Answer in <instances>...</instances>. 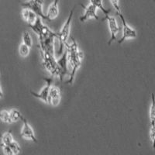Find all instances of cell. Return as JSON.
Wrapping results in <instances>:
<instances>
[{"label":"cell","instance_id":"cell-24","mask_svg":"<svg viewBox=\"0 0 155 155\" xmlns=\"http://www.w3.org/2000/svg\"><path fill=\"white\" fill-rule=\"evenodd\" d=\"M1 147H2V151H3L5 155H15V153L13 152V150H12V149L10 147L9 145L1 144Z\"/></svg>","mask_w":155,"mask_h":155},{"label":"cell","instance_id":"cell-27","mask_svg":"<svg viewBox=\"0 0 155 155\" xmlns=\"http://www.w3.org/2000/svg\"><path fill=\"white\" fill-rule=\"evenodd\" d=\"M0 89H1V97H2V95H3V92H2V87L0 88Z\"/></svg>","mask_w":155,"mask_h":155},{"label":"cell","instance_id":"cell-17","mask_svg":"<svg viewBox=\"0 0 155 155\" xmlns=\"http://www.w3.org/2000/svg\"><path fill=\"white\" fill-rule=\"evenodd\" d=\"M12 141H14V140H13V136H12V130H9L8 131L4 133L3 135L2 136L1 144L9 145L12 143Z\"/></svg>","mask_w":155,"mask_h":155},{"label":"cell","instance_id":"cell-21","mask_svg":"<svg viewBox=\"0 0 155 155\" xmlns=\"http://www.w3.org/2000/svg\"><path fill=\"white\" fill-rule=\"evenodd\" d=\"M19 54L23 57H27L30 53V47L26 45L25 44L22 43L19 46Z\"/></svg>","mask_w":155,"mask_h":155},{"label":"cell","instance_id":"cell-2","mask_svg":"<svg viewBox=\"0 0 155 155\" xmlns=\"http://www.w3.org/2000/svg\"><path fill=\"white\" fill-rule=\"evenodd\" d=\"M41 56H42V64L44 68L46 69L48 72L51 73L52 76L59 78L61 80H63L64 77L62 74V71L58 61H57L55 55L41 51Z\"/></svg>","mask_w":155,"mask_h":155},{"label":"cell","instance_id":"cell-13","mask_svg":"<svg viewBox=\"0 0 155 155\" xmlns=\"http://www.w3.org/2000/svg\"><path fill=\"white\" fill-rule=\"evenodd\" d=\"M58 4H59V1H58V0H54L50 4L46 14V19L51 21L58 16V13H59Z\"/></svg>","mask_w":155,"mask_h":155},{"label":"cell","instance_id":"cell-23","mask_svg":"<svg viewBox=\"0 0 155 155\" xmlns=\"http://www.w3.org/2000/svg\"><path fill=\"white\" fill-rule=\"evenodd\" d=\"M9 145L10 146V147L12 148V150H13V152L15 153V155L18 154L19 152L21 151V147H20L19 144L17 143V142H16V141H15V140L12 141V143Z\"/></svg>","mask_w":155,"mask_h":155},{"label":"cell","instance_id":"cell-11","mask_svg":"<svg viewBox=\"0 0 155 155\" xmlns=\"http://www.w3.org/2000/svg\"><path fill=\"white\" fill-rule=\"evenodd\" d=\"M61 94L60 88L57 85H52L50 89L48 103L53 106H58L61 101Z\"/></svg>","mask_w":155,"mask_h":155},{"label":"cell","instance_id":"cell-5","mask_svg":"<svg viewBox=\"0 0 155 155\" xmlns=\"http://www.w3.org/2000/svg\"><path fill=\"white\" fill-rule=\"evenodd\" d=\"M20 4L24 7L32 9L41 19H46V14H44L42 10L44 1H33L32 0V1H27V2H20Z\"/></svg>","mask_w":155,"mask_h":155},{"label":"cell","instance_id":"cell-26","mask_svg":"<svg viewBox=\"0 0 155 155\" xmlns=\"http://www.w3.org/2000/svg\"><path fill=\"white\" fill-rule=\"evenodd\" d=\"M110 3L114 6L115 9L117 10V13H122V9L121 6L120 5V2L119 1H110Z\"/></svg>","mask_w":155,"mask_h":155},{"label":"cell","instance_id":"cell-20","mask_svg":"<svg viewBox=\"0 0 155 155\" xmlns=\"http://www.w3.org/2000/svg\"><path fill=\"white\" fill-rule=\"evenodd\" d=\"M22 39H23V43L25 44L26 45L30 47L32 46V43H33V41H32V37L28 31H24L23 33V37H22Z\"/></svg>","mask_w":155,"mask_h":155},{"label":"cell","instance_id":"cell-9","mask_svg":"<svg viewBox=\"0 0 155 155\" xmlns=\"http://www.w3.org/2000/svg\"><path fill=\"white\" fill-rule=\"evenodd\" d=\"M57 39L56 37H50L48 38L40 39V44L39 48L41 51H45L48 53L54 54V40Z\"/></svg>","mask_w":155,"mask_h":155},{"label":"cell","instance_id":"cell-22","mask_svg":"<svg viewBox=\"0 0 155 155\" xmlns=\"http://www.w3.org/2000/svg\"><path fill=\"white\" fill-rule=\"evenodd\" d=\"M92 3H94L95 5H96L97 7L100 8V9L103 11V12H104L105 14L106 15L109 14V12H110V10H109V9H105V7L103 6L102 1H101V0H97V1H93V0H92Z\"/></svg>","mask_w":155,"mask_h":155},{"label":"cell","instance_id":"cell-10","mask_svg":"<svg viewBox=\"0 0 155 155\" xmlns=\"http://www.w3.org/2000/svg\"><path fill=\"white\" fill-rule=\"evenodd\" d=\"M23 125L21 129V132H20V135H21L22 137L24 138V139L30 140H33L34 142H37L35 133H34L31 126L28 123V121L25 118H23Z\"/></svg>","mask_w":155,"mask_h":155},{"label":"cell","instance_id":"cell-3","mask_svg":"<svg viewBox=\"0 0 155 155\" xmlns=\"http://www.w3.org/2000/svg\"><path fill=\"white\" fill-rule=\"evenodd\" d=\"M75 7L76 5H74V7L71 9L68 15V17L66 19V21L62 25L60 30L58 31V38L57 39H58V41H59V50H58V56L59 57L62 55V54L64 52V47L65 46V44L68 42V40L69 34H70L71 30V23L72 16L73 14H74Z\"/></svg>","mask_w":155,"mask_h":155},{"label":"cell","instance_id":"cell-18","mask_svg":"<svg viewBox=\"0 0 155 155\" xmlns=\"http://www.w3.org/2000/svg\"><path fill=\"white\" fill-rule=\"evenodd\" d=\"M9 112H10V117L12 122H17L19 120H23V118H24L22 113L19 112V109H12Z\"/></svg>","mask_w":155,"mask_h":155},{"label":"cell","instance_id":"cell-12","mask_svg":"<svg viewBox=\"0 0 155 155\" xmlns=\"http://www.w3.org/2000/svg\"><path fill=\"white\" fill-rule=\"evenodd\" d=\"M21 13L23 19L28 23L29 26L34 24L37 19V18H38L37 13L34 12L32 9H29V8H23L21 11Z\"/></svg>","mask_w":155,"mask_h":155},{"label":"cell","instance_id":"cell-14","mask_svg":"<svg viewBox=\"0 0 155 155\" xmlns=\"http://www.w3.org/2000/svg\"><path fill=\"white\" fill-rule=\"evenodd\" d=\"M68 51L65 50L64 52L61 55L60 57L57 58V61H58V64L60 66L61 70L62 71V74L63 77L68 73Z\"/></svg>","mask_w":155,"mask_h":155},{"label":"cell","instance_id":"cell-1","mask_svg":"<svg viewBox=\"0 0 155 155\" xmlns=\"http://www.w3.org/2000/svg\"><path fill=\"white\" fill-rule=\"evenodd\" d=\"M66 50L68 51V64L70 65L71 71L69 73V78L68 83L71 84L74 81V75L78 68L81 67L83 58V52L78 48L75 39L71 37V41L65 44Z\"/></svg>","mask_w":155,"mask_h":155},{"label":"cell","instance_id":"cell-25","mask_svg":"<svg viewBox=\"0 0 155 155\" xmlns=\"http://www.w3.org/2000/svg\"><path fill=\"white\" fill-rule=\"evenodd\" d=\"M150 137L152 142V146H153V149H155V125L150 126Z\"/></svg>","mask_w":155,"mask_h":155},{"label":"cell","instance_id":"cell-15","mask_svg":"<svg viewBox=\"0 0 155 155\" xmlns=\"http://www.w3.org/2000/svg\"><path fill=\"white\" fill-rule=\"evenodd\" d=\"M44 25V23H43L41 18L40 17V16H38V18H37V19L36 20L35 23H34L33 25H30V27L32 29V30H34V33H35L36 34H37V35L39 36L40 35V34H41V30H42Z\"/></svg>","mask_w":155,"mask_h":155},{"label":"cell","instance_id":"cell-4","mask_svg":"<svg viewBox=\"0 0 155 155\" xmlns=\"http://www.w3.org/2000/svg\"><path fill=\"white\" fill-rule=\"evenodd\" d=\"M120 16V19L122 20V24H123V36L118 41V44H121L122 42H124L126 39L127 38H134L137 37V33L135 29L133 28L131 26L128 24L126 21L125 18H124L123 13H118Z\"/></svg>","mask_w":155,"mask_h":155},{"label":"cell","instance_id":"cell-8","mask_svg":"<svg viewBox=\"0 0 155 155\" xmlns=\"http://www.w3.org/2000/svg\"><path fill=\"white\" fill-rule=\"evenodd\" d=\"M80 5L84 8L85 12L81 16H80V21L84 22L88 19L89 17H93L95 19H99V16L97 15V6L94 3H92V1H90L87 5H83L82 3H80Z\"/></svg>","mask_w":155,"mask_h":155},{"label":"cell","instance_id":"cell-6","mask_svg":"<svg viewBox=\"0 0 155 155\" xmlns=\"http://www.w3.org/2000/svg\"><path fill=\"white\" fill-rule=\"evenodd\" d=\"M44 80L46 81V85H44L41 90L39 92H35L34 91H30V93L34 95L36 98L41 99L44 102H48V98H49L50 94V89H51V86H52V78H44Z\"/></svg>","mask_w":155,"mask_h":155},{"label":"cell","instance_id":"cell-7","mask_svg":"<svg viewBox=\"0 0 155 155\" xmlns=\"http://www.w3.org/2000/svg\"><path fill=\"white\" fill-rule=\"evenodd\" d=\"M105 19L107 20L108 25H109V32H110V39H109V42H108V44L110 45L111 43L116 40V34H118L119 30H120V27H119L118 23H117L116 18H115L114 16H109V15L108 14L106 15Z\"/></svg>","mask_w":155,"mask_h":155},{"label":"cell","instance_id":"cell-16","mask_svg":"<svg viewBox=\"0 0 155 155\" xmlns=\"http://www.w3.org/2000/svg\"><path fill=\"white\" fill-rule=\"evenodd\" d=\"M150 124L155 125V95L151 93V105L150 108Z\"/></svg>","mask_w":155,"mask_h":155},{"label":"cell","instance_id":"cell-19","mask_svg":"<svg viewBox=\"0 0 155 155\" xmlns=\"http://www.w3.org/2000/svg\"><path fill=\"white\" fill-rule=\"evenodd\" d=\"M0 118H1V120L4 122V123H6V124L12 123L10 117V112L8 111V110H5V109L2 110L1 113H0Z\"/></svg>","mask_w":155,"mask_h":155}]
</instances>
